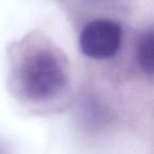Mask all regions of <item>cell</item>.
I'll return each instance as SVG.
<instances>
[{
    "label": "cell",
    "mask_w": 154,
    "mask_h": 154,
    "mask_svg": "<svg viewBox=\"0 0 154 154\" xmlns=\"http://www.w3.org/2000/svg\"><path fill=\"white\" fill-rule=\"evenodd\" d=\"M66 72L59 58L49 51H39L24 61L21 82L32 98H45L57 93L66 84Z\"/></svg>",
    "instance_id": "6da1fadb"
},
{
    "label": "cell",
    "mask_w": 154,
    "mask_h": 154,
    "mask_svg": "<svg viewBox=\"0 0 154 154\" xmlns=\"http://www.w3.org/2000/svg\"><path fill=\"white\" fill-rule=\"evenodd\" d=\"M122 32L119 24L110 19H95L85 26L79 45L82 53L94 59L113 57L122 45Z\"/></svg>",
    "instance_id": "7a4b0ae2"
},
{
    "label": "cell",
    "mask_w": 154,
    "mask_h": 154,
    "mask_svg": "<svg viewBox=\"0 0 154 154\" xmlns=\"http://www.w3.org/2000/svg\"><path fill=\"white\" fill-rule=\"evenodd\" d=\"M136 57L140 68L146 74L153 75V31L149 30L143 34L137 45Z\"/></svg>",
    "instance_id": "3957f363"
}]
</instances>
